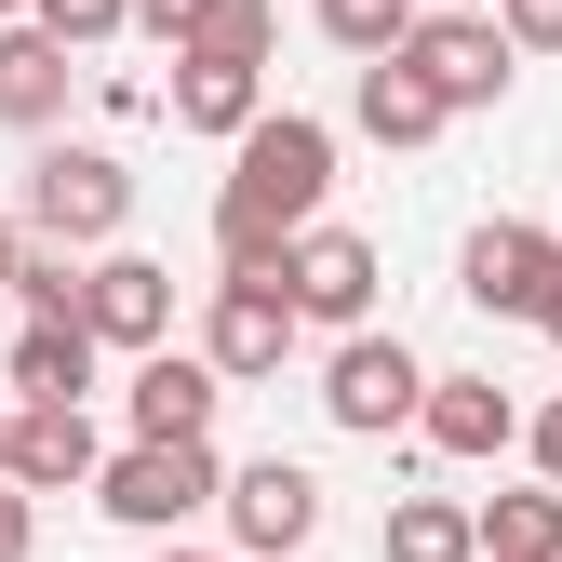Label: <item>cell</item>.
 I'll use <instances>...</instances> for the list:
<instances>
[{"label":"cell","instance_id":"6da1fadb","mask_svg":"<svg viewBox=\"0 0 562 562\" xmlns=\"http://www.w3.org/2000/svg\"><path fill=\"white\" fill-rule=\"evenodd\" d=\"M322 201H335V121L268 108L215 188V281H281V241L322 228Z\"/></svg>","mask_w":562,"mask_h":562},{"label":"cell","instance_id":"7a4b0ae2","mask_svg":"<svg viewBox=\"0 0 562 562\" xmlns=\"http://www.w3.org/2000/svg\"><path fill=\"white\" fill-rule=\"evenodd\" d=\"M215 496H228V456H215V442H121V456L94 469V509L134 522V536H161V549L215 509Z\"/></svg>","mask_w":562,"mask_h":562},{"label":"cell","instance_id":"3957f363","mask_svg":"<svg viewBox=\"0 0 562 562\" xmlns=\"http://www.w3.org/2000/svg\"><path fill=\"white\" fill-rule=\"evenodd\" d=\"M121 215H134V161L121 148H54L27 161V228H41V255H108L121 241Z\"/></svg>","mask_w":562,"mask_h":562},{"label":"cell","instance_id":"277c9868","mask_svg":"<svg viewBox=\"0 0 562 562\" xmlns=\"http://www.w3.org/2000/svg\"><path fill=\"white\" fill-rule=\"evenodd\" d=\"M389 67H402V81L429 94L442 121H482V108H496V94L522 81V54L496 41V14H415V41H402Z\"/></svg>","mask_w":562,"mask_h":562},{"label":"cell","instance_id":"5b68a950","mask_svg":"<svg viewBox=\"0 0 562 562\" xmlns=\"http://www.w3.org/2000/svg\"><path fill=\"white\" fill-rule=\"evenodd\" d=\"M415 402H429V362H415L402 335H335V362H322V415H335L348 442L415 429Z\"/></svg>","mask_w":562,"mask_h":562},{"label":"cell","instance_id":"8992f818","mask_svg":"<svg viewBox=\"0 0 562 562\" xmlns=\"http://www.w3.org/2000/svg\"><path fill=\"white\" fill-rule=\"evenodd\" d=\"M375 281H389V255L362 228H295V241H281V308H295V322L375 335Z\"/></svg>","mask_w":562,"mask_h":562},{"label":"cell","instance_id":"52a82bcc","mask_svg":"<svg viewBox=\"0 0 562 562\" xmlns=\"http://www.w3.org/2000/svg\"><path fill=\"white\" fill-rule=\"evenodd\" d=\"M81 335L121 348V362H148V348H175V268L161 255H81Z\"/></svg>","mask_w":562,"mask_h":562},{"label":"cell","instance_id":"ba28073f","mask_svg":"<svg viewBox=\"0 0 562 562\" xmlns=\"http://www.w3.org/2000/svg\"><path fill=\"white\" fill-rule=\"evenodd\" d=\"M228 562H308V536H322V482L295 469V456H255V469H228Z\"/></svg>","mask_w":562,"mask_h":562},{"label":"cell","instance_id":"9c48e42d","mask_svg":"<svg viewBox=\"0 0 562 562\" xmlns=\"http://www.w3.org/2000/svg\"><path fill=\"white\" fill-rule=\"evenodd\" d=\"M456 295H469L482 322H549V295H562V241H549V228H522V215L469 228V255H456Z\"/></svg>","mask_w":562,"mask_h":562},{"label":"cell","instance_id":"30bf717a","mask_svg":"<svg viewBox=\"0 0 562 562\" xmlns=\"http://www.w3.org/2000/svg\"><path fill=\"white\" fill-rule=\"evenodd\" d=\"M295 308H281V281H215L201 295V362H215V389H255V375H281L295 362Z\"/></svg>","mask_w":562,"mask_h":562},{"label":"cell","instance_id":"8fae6325","mask_svg":"<svg viewBox=\"0 0 562 562\" xmlns=\"http://www.w3.org/2000/svg\"><path fill=\"white\" fill-rule=\"evenodd\" d=\"M94 469H108V442H94V415L81 402H14V456H0V482L41 509V496H94Z\"/></svg>","mask_w":562,"mask_h":562},{"label":"cell","instance_id":"7c38bea8","mask_svg":"<svg viewBox=\"0 0 562 562\" xmlns=\"http://www.w3.org/2000/svg\"><path fill=\"white\" fill-rule=\"evenodd\" d=\"M215 362L201 348H148L134 362V389H121V415H134V442H215Z\"/></svg>","mask_w":562,"mask_h":562},{"label":"cell","instance_id":"4fadbf2b","mask_svg":"<svg viewBox=\"0 0 562 562\" xmlns=\"http://www.w3.org/2000/svg\"><path fill=\"white\" fill-rule=\"evenodd\" d=\"M415 442L456 456V469H482V456H509V442H522V402H509L496 375H429V402H415Z\"/></svg>","mask_w":562,"mask_h":562},{"label":"cell","instance_id":"5bb4252c","mask_svg":"<svg viewBox=\"0 0 562 562\" xmlns=\"http://www.w3.org/2000/svg\"><path fill=\"white\" fill-rule=\"evenodd\" d=\"M175 134H215V148H241V134L268 121V67H215V54H175Z\"/></svg>","mask_w":562,"mask_h":562},{"label":"cell","instance_id":"9a60e30c","mask_svg":"<svg viewBox=\"0 0 562 562\" xmlns=\"http://www.w3.org/2000/svg\"><path fill=\"white\" fill-rule=\"evenodd\" d=\"M67 81H81L67 41H41L27 14L0 27V121H14V134H54V121H67Z\"/></svg>","mask_w":562,"mask_h":562},{"label":"cell","instance_id":"2e32d148","mask_svg":"<svg viewBox=\"0 0 562 562\" xmlns=\"http://www.w3.org/2000/svg\"><path fill=\"white\" fill-rule=\"evenodd\" d=\"M94 362H108V348L81 322H14V389L27 402H94Z\"/></svg>","mask_w":562,"mask_h":562},{"label":"cell","instance_id":"e0dca14e","mask_svg":"<svg viewBox=\"0 0 562 562\" xmlns=\"http://www.w3.org/2000/svg\"><path fill=\"white\" fill-rule=\"evenodd\" d=\"M469 549H482V562H549V549H562V496H549V482L482 496V509H469Z\"/></svg>","mask_w":562,"mask_h":562},{"label":"cell","instance_id":"ac0fdd59","mask_svg":"<svg viewBox=\"0 0 562 562\" xmlns=\"http://www.w3.org/2000/svg\"><path fill=\"white\" fill-rule=\"evenodd\" d=\"M348 121H362L375 148H429V134H442V108L415 94L402 67H362V81H348Z\"/></svg>","mask_w":562,"mask_h":562},{"label":"cell","instance_id":"d6986e66","mask_svg":"<svg viewBox=\"0 0 562 562\" xmlns=\"http://www.w3.org/2000/svg\"><path fill=\"white\" fill-rule=\"evenodd\" d=\"M375 549H389V562H482V549H469V496H402Z\"/></svg>","mask_w":562,"mask_h":562},{"label":"cell","instance_id":"ffe728a7","mask_svg":"<svg viewBox=\"0 0 562 562\" xmlns=\"http://www.w3.org/2000/svg\"><path fill=\"white\" fill-rule=\"evenodd\" d=\"M308 14H322L335 54H362V67H389V54L415 41V0H308Z\"/></svg>","mask_w":562,"mask_h":562},{"label":"cell","instance_id":"44dd1931","mask_svg":"<svg viewBox=\"0 0 562 562\" xmlns=\"http://www.w3.org/2000/svg\"><path fill=\"white\" fill-rule=\"evenodd\" d=\"M268 41H281V0H215L175 54H215V67H268Z\"/></svg>","mask_w":562,"mask_h":562},{"label":"cell","instance_id":"7402d4cb","mask_svg":"<svg viewBox=\"0 0 562 562\" xmlns=\"http://www.w3.org/2000/svg\"><path fill=\"white\" fill-rule=\"evenodd\" d=\"M14 322H81V255H41V241H27V268H14Z\"/></svg>","mask_w":562,"mask_h":562},{"label":"cell","instance_id":"603a6c76","mask_svg":"<svg viewBox=\"0 0 562 562\" xmlns=\"http://www.w3.org/2000/svg\"><path fill=\"white\" fill-rule=\"evenodd\" d=\"M27 27H41V41H67V54H94V41H121V27H134V0H27Z\"/></svg>","mask_w":562,"mask_h":562},{"label":"cell","instance_id":"cb8c5ba5","mask_svg":"<svg viewBox=\"0 0 562 562\" xmlns=\"http://www.w3.org/2000/svg\"><path fill=\"white\" fill-rule=\"evenodd\" d=\"M482 14H496L509 54H562V0H482Z\"/></svg>","mask_w":562,"mask_h":562},{"label":"cell","instance_id":"d4e9b609","mask_svg":"<svg viewBox=\"0 0 562 562\" xmlns=\"http://www.w3.org/2000/svg\"><path fill=\"white\" fill-rule=\"evenodd\" d=\"M522 456H536V482L562 496V402H536V415H522Z\"/></svg>","mask_w":562,"mask_h":562},{"label":"cell","instance_id":"484cf974","mask_svg":"<svg viewBox=\"0 0 562 562\" xmlns=\"http://www.w3.org/2000/svg\"><path fill=\"white\" fill-rule=\"evenodd\" d=\"M201 14H215V0H134V27H148V41H161V54H175V41H188V27H201Z\"/></svg>","mask_w":562,"mask_h":562},{"label":"cell","instance_id":"4316f807","mask_svg":"<svg viewBox=\"0 0 562 562\" xmlns=\"http://www.w3.org/2000/svg\"><path fill=\"white\" fill-rule=\"evenodd\" d=\"M27 549H41V509L14 496V482H0V562H27Z\"/></svg>","mask_w":562,"mask_h":562},{"label":"cell","instance_id":"83f0119b","mask_svg":"<svg viewBox=\"0 0 562 562\" xmlns=\"http://www.w3.org/2000/svg\"><path fill=\"white\" fill-rule=\"evenodd\" d=\"M14 268H27V228L0 215V308H14Z\"/></svg>","mask_w":562,"mask_h":562},{"label":"cell","instance_id":"f1b7e54d","mask_svg":"<svg viewBox=\"0 0 562 562\" xmlns=\"http://www.w3.org/2000/svg\"><path fill=\"white\" fill-rule=\"evenodd\" d=\"M415 14H482V0H415Z\"/></svg>","mask_w":562,"mask_h":562},{"label":"cell","instance_id":"f546056e","mask_svg":"<svg viewBox=\"0 0 562 562\" xmlns=\"http://www.w3.org/2000/svg\"><path fill=\"white\" fill-rule=\"evenodd\" d=\"M161 562H228V549H161Z\"/></svg>","mask_w":562,"mask_h":562},{"label":"cell","instance_id":"4dcf8cb0","mask_svg":"<svg viewBox=\"0 0 562 562\" xmlns=\"http://www.w3.org/2000/svg\"><path fill=\"white\" fill-rule=\"evenodd\" d=\"M536 335H549V348H562V295H549V322H536Z\"/></svg>","mask_w":562,"mask_h":562},{"label":"cell","instance_id":"1f68e13d","mask_svg":"<svg viewBox=\"0 0 562 562\" xmlns=\"http://www.w3.org/2000/svg\"><path fill=\"white\" fill-rule=\"evenodd\" d=\"M0 456H14V402H0Z\"/></svg>","mask_w":562,"mask_h":562},{"label":"cell","instance_id":"d6a6232c","mask_svg":"<svg viewBox=\"0 0 562 562\" xmlns=\"http://www.w3.org/2000/svg\"><path fill=\"white\" fill-rule=\"evenodd\" d=\"M14 14H27V0H0V27H14Z\"/></svg>","mask_w":562,"mask_h":562},{"label":"cell","instance_id":"836d02e7","mask_svg":"<svg viewBox=\"0 0 562 562\" xmlns=\"http://www.w3.org/2000/svg\"><path fill=\"white\" fill-rule=\"evenodd\" d=\"M549 241H562V228H549Z\"/></svg>","mask_w":562,"mask_h":562},{"label":"cell","instance_id":"e575fe53","mask_svg":"<svg viewBox=\"0 0 562 562\" xmlns=\"http://www.w3.org/2000/svg\"><path fill=\"white\" fill-rule=\"evenodd\" d=\"M549 562H562V549H549Z\"/></svg>","mask_w":562,"mask_h":562}]
</instances>
